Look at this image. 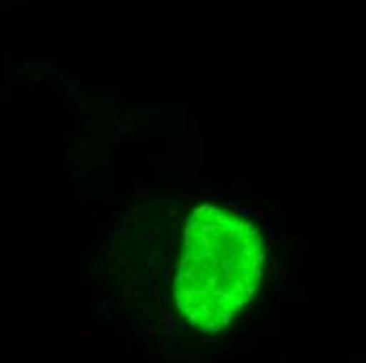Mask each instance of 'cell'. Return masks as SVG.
<instances>
[{"instance_id":"1","label":"cell","mask_w":366,"mask_h":363,"mask_svg":"<svg viewBox=\"0 0 366 363\" xmlns=\"http://www.w3.org/2000/svg\"><path fill=\"white\" fill-rule=\"evenodd\" d=\"M265 267V244L247 215L202 204L185 220L173 300L185 324L215 334L249 307Z\"/></svg>"}]
</instances>
